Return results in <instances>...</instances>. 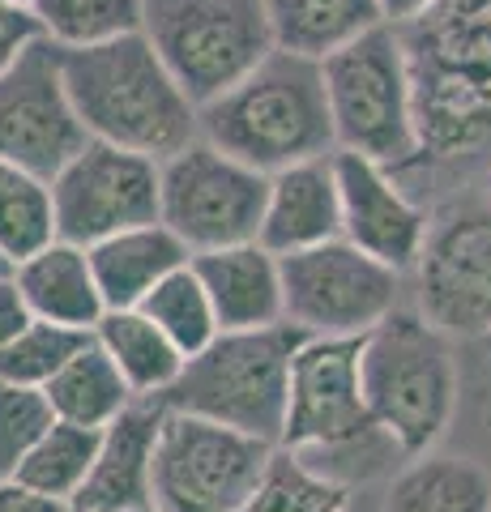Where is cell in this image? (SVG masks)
I'll use <instances>...</instances> for the list:
<instances>
[{
    "mask_svg": "<svg viewBox=\"0 0 491 512\" xmlns=\"http://www.w3.org/2000/svg\"><path fill=\"white\" fill-rule=\"evenodd\" d=\"M398 30L419 111V158L398 175L436 201L491 163V0H436Z\"/></svg>",
    "mask_w": 491,
    "mask_h": 512,
    "instance_id": "cell-1",
    "label": "cell"
},
{
    "mask_svg": "<svg viewBox=\"0 0 491 512\" xmlns=\"http://www.w3.org/2000/svg\"><path fill=\"white\" fill-rule=\"evenodd\" d=\"M60 73L90 141L163 163L201 137L197 103L141 30L99 47H60Z\"/></svg>",
    "mask_w": 491,
    "mask_h": 512,
    "instance_id": "cell-2",
    "label": "cell"
},
{
    "mask_svg": "<svg viewBox=\"0 0 491 512\" xmlns=\"http://www.w3.org/2000/svg\"><path fill=\"white\" fill-rule=\"evenodd\" d=\"M201 137L252 171L274 175L338 150L321 60L274 47L248 77L197 107Z\"/></svg>",
    "mask_w": 491,
    "mask_h": 512,
    "instance_id": "cell-3",
    "label": "cell"
},
{
    "mask_svg": "<svg viewBox=\"0 0 491 512\" xmlns=\"http://www.w3.org/2000/svg\"><path fill=\"white\" fill-rule=\"evenodd\" d=\"M359 376L368 414L406 448V457L440 448L462 414L457 342L406 303L363 333Z\"/></svg>",
    "mask_w": 491,
    "mask_h": 512,
    "instance_id": "cell-4",
    "label": "cell"
},
{
    "mask_svg": "<svg viewBox=\"0 0 491 512\" xmlns=\"http://www.w3.org/2000/svg\"><path fill=\"white\" fill-rule=\"evenodd\" d=\"M304 333L295 325L240 329L218 338L184 363L180 380L167 389V410L235 427L244 436L278 444L287 423L291 363Z\"/></svg>",
    "mask_w": 491,
    "mask_h": 512,
    "instance_id": "cell-5",
    "label": "cell"
},
{
    "mask_svg": "<svg viewBox=\"0 0 491 512\" xmlns=\"http://www.w3.org/2000/svg\"><path fill=\"white\" fill-rule=\"evenodd\" d=\"M338 150L406 171L419 158L415 77L402 30L380 22L321 60Z\"/></svg>",
    "mask_w": 491,
    "mask_h": 512,
    "instance_id": "cell-6",
    "label": "cell"
},
{
    "mask_svg": "<svg viewBox=\"0 0 491 512\" xmlns=\"http://www.w3.org/2000/svg\"><path fill=\"white\" fill-rule=\"evenodd\" d=\"M427 239L410 282L415 308L457 346L491 338V197L483 184H462L436 197Z\"/></svg>",
    "mask_w": 491,
    "mask_h": 512,
    "instance_id": "cell-7",
    "label": "cell"
},
{
    "mask_svg": "<svg viewBox=\"0 0 491 512\" xmlns=\"http://www.w3.org/2000/svg\"><path fill=\"white\" fill-rule=\"evenodd\" d=\"M141 35L197 107L274 52L261 0H141Z\"/></svg>",
    "mask_w": 491,
    "mask_h": 512,
    "instance_id": "cell-8",
    "label": "cell"
},
{
    "mask_svg": "<svg viewBox=\"0 0 491 512\" xmlns=\"http://www.w3.org/2000/svg\"><path fill=\"white\" fill-rule=\"evenodd\" d=\"M402 286L406 274L342 235L282 256V316L304 338H363L402 308Z\"/></svg>",
    "mask_w": 491,
    "mask_h": 512,
    "instance_id": "cell-9",
    "label": "cell"
},
{
    "mask_svg": "<svg viewBox=\"0 0 491 512\" xmlns=\"http://www.w3.org/2000/svg\"><path fill=\"white\" fill-rule=\"evenodd\" d=\"M278 444L235 427L167 410L154 453V508L163 512H240L257 491Z\"/></svg>",
    "mask_w": 491,
    "mask_h": 512,
    "instance_id": "cell-10",
    "label": "cell"
},
{
    "mask_svg": "<svg viewBox=\"0 0 491 512\" xmlns=\"http://www.w3.org/2000/svg\"><path fill=\"white\" fill-rule=\"evenodd\" d=\"M265 192L269 175L252 171L240 158L197 137L193 146L163 158L158 222L176 231L193 256L231 244H252L261 235Z\"/></svg>",
    "mask_w": 491,
    "mask_h": 512,
    "instance_id": "cell-11",
    "label": "cell"
},
{
    "mask_svg": "<svg viewBox=\"0 0 491 512\" xmlns=\"http://www.w3.org/2000/svg\"><path fill=\"white\" fill-rule=\"evenodd\" d=\"M158 197H163L158 158L107 146V141H86L52 175L56 235L94 248L120 231L158 222Z\"/></svg>",
    "mask_w": 491,
    "mask_h": 512,
    "instance_id": "cell-12",
    "label": "cell"
},
{
    "mask_svg": "<svg viewBox=\"0 0 491 512\" xmlns=\"http://www.w3.org/2000/svg\"><path fill=\"white\" fill-rule=\"evenodd\" d=\"M86 141L60 73V47L43 39L0 73V158L52 180Z\"/></svg>",
    "mask_w": 491,
    "mask_h": 512,
    "instance_id": "cell-13",
    "label": "cell"
},
{
    "mask_svg": "<svg viewBox=\"0 0 491 512\" xmlns=\"http://www.w3.org/2000/svg\"><path fill=\"white\" fill-rule=\"evenodd\" d=\"M338 171V205H342V239L376 256L380 265L410 274L427 239V201L415 197L402 175L351 150H334Z\"/></svg>",
    "mask_w": 491,
    "mask_h": 512,
    "instance_id": "cell-14",
    "label": "cell"
},
{
    "mask_svg": "<svg viewBox=\"0 0 491 512\" xmlns=\"http://www.w3.org/2000/svg\"><path fill=\"white\" fill-rule=\"evenodd\" d=\"M359 346L363 338H304L291 363V397L287 423H282V448L308 453V448L334 444L355 436L372 423L363 402L359 376Z\"/></svg>",
    "mask_w": 491,
    "mask_h": 512,
    "instance_id": "cell-15",
    "label": "cell"
},
{
    "mask_svg": "<svg viewBox=\"0 0 491 512\" xmlns=\"http://www.w3.org/2000/svg\"><path fill=\"white\" fill-rule=\"evenodd\" d=\"M167 402L163 397H137L116 423L103 427L99 457L77 491L73 508L86 512H141L154 508V453L163 436Z\"/></svg>",
    "mask_w": 491,
    "mask_h": 512,
    "instance_id": "cell-16",
    "label": "cell"
},
{
    "mask_svg": "<svg viewBox=\"0 0 491 512\" xmlns=\"http://www.w3.org/2000/svg\"><path fill=\"white\" fill-rule=\"evenodd\" d=\"M338 235H342V205H338L334 154L269 175L265 218H261V235H257L269 252L291 256V252L316 248Z\"/></svg>",
    "mask_w": 491,
    "mask_h": 512,
    "instance_id": "cell-17",
    "label": "cell"
},
{
    "mask_svg": "<svg viewBox=\"0 0 491 512\" xmlns=\"http://www.w3.org/2000/svg\"><path fill=\"white\" fill-rule=\"evenodd\" d=\"M193 269L214 303L218 329H269L282 325V256L269 252L261 239L231 244L214 252H197Z\"/></svg>",
    "mask_w": 491,
    "mask_h": 512,
    "instance_id": "cell-18",
    "label": "cell"
},
{
    "mask_svg": "<svg viewBox=\"0 0 491 512\" xmlns=\"http://www.w3.org/2000/svg\"><path fill=\"white\" fill-rule=\"evenodd\" d=\"M13 282H18L30 316L47 320V325L94 333V325L107 312L90 252L82 244H69V239H52L35 256L18 261L13 265Z\"/></svg>",
    "mask_w": 491,
    "mask_h": 512,
    "instance_id": "cell-19",
    "label": "cell"
},
{
    "mask_svg": "<svg viewBox=\"0 0 491 512\" xmlns=\"http://www.w3.org/2000/svg\"><path fill=\"white\" fill-rule=\"evenodd\" d=\"M86 252H90V265H94V278H99L107 308H141L158 282L193 261L184 239L171 227H163V222L120 231Z\"/></svg>",
    "mask_w": 491,
    "mask_h": 512,
    "instance_id": "cell-20",
    "label": "cell"
},
{
    "mask_svg": "<svg viewBox=\"0 0 491 512\" xmlns=\"http://www.w3.org/2000/svg\"><path fill=\"white\" fill-rule=\"evenodd\" d=\"M380 512H491V470L466 453H419L385 483Z\"/></svg>",
    "mask_w": 491,
    "mask_h": 512,
    "instance_id": "cell-21",
    "label": "cell"
},
{
    "mask_svg": "<svg viewBox=\"0 0 491 512\" xmlns=\"http://www.w3.org/2000/svg\"><path fill=\"white\" fill-rule=\"evenodd\" d=\"M90 338L120 367V376L129 380L133 397H167V389L180 380L184 363H188L180 355V346L141 308H107Z\"/></svg>",
    "mask_w": 491,
    "mask_h": 512,
    "instance_id": "cell-22",
    "label": "cell"
},
{
    "mask_svg": "<svg viewBox=\"0 0 491 512\" xmlns=\"http://www.w3.org/2000/svg\"><path fill=\"white\" fill-rule=\"evenodd\" d=\"M261 5L274 30V47L312 60H325L385 22L380 0H261Z\"/></svg>",
    "mask_w": 491,
    "mask_h": 512,
    "instance_id": "cell-23",
    "label": "cell"
},
{
    "mask_svg": "<svg viewBox=\"0 0 491 512\" xmlns=\"http://www.w3.org/2000/svg\"><path fill=\"white\" fill-rule=\"evenodd\" d=\"M43 397L52 406V419L73 427H94V431L116 423L137 402L129 380L120 376V367L107 359V350L94 338L43 384Z\"/></svg>",
    "mask_w": 491,
    "mask_h": 512,
    "instance_id": "cell-24",
    "label": "cell"
},
{
    "mask_svg": "<svg viewBox=\"0 0 491 512\" xmlns=\"http://www.w3.org/2000/svg\"><path fill=\"white\" fill-rule=\"evenodd\" d=\"M52 239H60L52 180L0 158V256L9 265H18L39 248H47Z\"/></svg>",
    "mask_w": 491,
    "mask_h": 512,
    "instance_id": "cell-25",
    "label": "cell"
},
{
    "mask_svg": "<svg viewBox=\"0 0 491 512\" xmlns=\"http://www.w3.org/2000/svg\"><path fill=\"white\" fill-rule=\"evenodd\" d=\"M99 436L103 431H94V427H73V423L52 419V427L35 440V448L26 453V461L13 478L30 491H43V495H56V500L73 504L94 470V457H99Z\"/></svg>",
    "mask_w": 491,
    "mask_h": 512,
    "instance_id": "cell-26",
    "label": "cell"
},
{
    "mask_svg": "<svg viewBox=\"0 0 491 512\" xmlns=\"http://www.w3.org/2000/svg\"><path fill=\"white\" fill-rule=\"evenodd\" d=\"M299 457H304L316 474H325L329 483H338V487H346V491L389 483V478L410 461L406 448L393 440L376 419H372L368 427H359L355 436H342V440H334V444L308 448V453H299Z\"/></svg>",
    "mask_w": 491,
    "mask_h": 512,
    "instance_id": "cell-27",
    "label": "cell"
},
{
    "mask_svg": "<svg viewBox=\"0 0 491 512\" xmlns=\"http://www.w3.org/2000/svg\"><path fill=\"white\" fill-rule=\"evenodd\" d=\"M351 495L355 491L329 483L299 453L278 444L257 491L248 495V504L240 512H351Z\"/></svg>",
    "mask_w": 491,
    "mask_h": 512,
    "instance_id": "cell-28",
    "label": "cell"
},
{
    "mask_svg": "<svg viewBox=\"0 0 491 512\" xmlns=\"http://www.w3.org/2000/svg\"><path fill=\"white\" fill-rule=\"evenodd\" d=\"M30 9L56 47H99L141 30V0H30Z\"/></svg>",
    "mask_w": 491,
    "mask_h": 512,
    "instance_id": "cell-29",
    "label": "cell"
},
{
    "mask_svg": "<svg viewBox=\"0 0 491 512\" xmlns=\"http://www.w3.org/2000/svg\"><path fill=\"white\" fill-rule=\"evenodd\" d=\"M141 312H146L154 325L180 346L184 359L201 355V350L223 333L218 329V316H214V303H210V295H205L193 261H188L184 269H176L171 278L158 282L154 291L146 295V303H141Z\"/></svg>",
    "mask_w": 491,
    "mask_h": 512,
    "instance_id": "cell-30",
    "label": "cell"
},
{
    "mask_svg": "<svg viewBox=\"0 0 491 512\" xmlns=\"http://www.w3.org/2000/svg\"><path fill=\"white\" fill-rule=\"evenodd\" d=\"M86 342H90V333L60 329V325H47V320H30L18 338L0 350V384L43 389Z\"/></svg>",
    "mask_w": 491,
    "mask_h": 512,
    "instance_id": "cell-31",
    "label": "cell"
},
{
    "mask_svg": "<svg viewBox=\"0 0 491 512\" xmlns=\"http://www.w3.org/2000/svg\"><path fill=\"white\" fill-rule=\"evenodd\" d=\"M52 427V406L43 389H18L0 384V483H9L35 440Z\"/></svg>",
    "mask_w": 491,
    "mask_h": 512,
    "instance_id": "cell-32",
    "label": "cell"
},
{
    "mask_svg": "<svg viewBox=\"0 0 491 512\" xmlns=\"http://www.w3.org/2000/svg\"><path fill=\"white\" fill-rule=\"evenodd\" d=\"M35 43H43V26L35 18V9L0 0V73H5L9 64H18Z\"/></svg>",
    "mask_w": 491,
    "mask_h": 512,
    "instance_id": "cell-33",
    "label": "cell"
},
{
    "mask_svg": "<svg viewBox=\"0 0 491 512\" xmlns=\"http://www.w3.org/2000/svg\"><path fill=\"white\" fill-rule=\"evenodd\" d=\"M0 512H73V504L43 491H30L18 478H9V483H0Z\"/></svg>",
    "mask_w": 491,
    "mask_h": 512,
    "instance_id": "cell-34",
    "label": "cell"
},
{
    "mask_svg": "<svg viewBox=\"0 0 491 512\" xmlns=\"http://www.w3.org/2000/svg\"><path fill=\"white\" fill-rule=\"evenodd\" d=\"M30 320H35V316H30V308H26V299L18 291V282H13V274L0 278V350L18 338Z\"/></svg>",
    "mask_w": 491,
    "mask_h": 512,
    "instance_id": "cell-35",
    "label": "cell"
},
{
    "mask_svg": "<svg viewBox=\"0 0 491 512\" xmlns=\"http://www.w3.org/2000/svg\"><path fill=\"white\" fill-rule=\"evenodd\" d=\"M436 0H380V13H385L389 26H410L415 18H423Z\"/></svg>",
    "mask_w": 491,
    "mask_h": 512,
    "instance_id": "cell-36",
    "label": "cell"
},
{
    "mask_svg": "<svg viewBox=\"0 0 491 512\" xmlns=\"http://www.w3.org/2000/svg\"><path fill=\"white\" fill-rule=\"evenodd\" d=\"M479 184H483V192H487V197H491V163L483 167V175H479Z\"/></svg>",
    "mask_w": 491,
    "mask_h": 512,
    "instance_id": "cell-37",
    "label": "cell"
},
{
    "mask_svg": "<svg viewBox=\"0 0 491 512\" xmlns=\"http://www.w3.org/2000/svg\"><path fill=\"white\" fill-rule=\"evenodd\" d=\"M9 274H13V265L5 261V256H0V278H9Z\"/></svg>",
    "mask_w": 491,
    "mask_h": 512,
    "instance_id": "cell-38",
    "label": "cell"
},
{
    "mask_svg": "<svg viewBox=\"0 0 491 512\" xmlns=\"http://www.w3.org/2000/svg\"><path fill=\"white\" fill-rule=\"evenodd\" d=\"M141 512H163V508H141Z\"/></svg>",
    "mask_w": 491,
    "mask_h": 512,
    "instance_id": "cell-39",
    "label": "cell"
},
{
    "mask_svg": "<svg viewBox=\"0 0 491 512\" xmlns=\"http://www.w3.org/2000/svg\"><path fill=\"white\" fill-rule=\"evenodd\" d=\"M13 5H30V0H13Z\"/></svg>",
    "mask_w": 491,
    "mask_h": 512,
    "instance_id": "cell-40",
    "label": "cell"
},
{
    "mask_svg": "<svg viewBox=\"0 0 491 512\" xmlns=\"http://www.w3.org/2000/svg\"><path fill=\"white\" fill-rule=\"evenodd\" d=\"M73 512H86V508H73Z\"/></svg>",
    "mask_w": 491,
    "mask_h": 512,
    "instance_id": "cell-41",
    "label": "cell"
}]
</instances>
